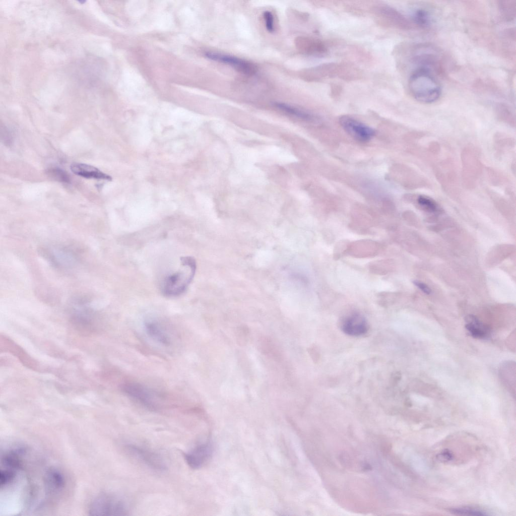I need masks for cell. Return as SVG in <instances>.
Here are the masks:
<instances>
[{"instance_id": "cell-1", "label": "cell", "mask_w": 516, "mask_h": 516, "mask_svg": "<svg viewBox=\"0 0 516 516\" xmlns=\"http://www.w3.org/2000/svg\"><path fill=\"white\" fill-rule=\"evenodd\" d=\"M409 87L414 98L423 103H431L440 96L441 88L429 68L420 67L411 75Z\"/></svg>"}, {"instance_id": "cell-2", "label": "cell", "mask_w": 516, "mask_h": 516, "mask_svg": "<svg viewBox=\"0 0 516 516\" xmlns=\"http://www.w3.org/2000/svg\"><path fill=\"white\" fill-rule=\"evenodd\" d=\"M184 269L167 276L162 284L163 294L167 297H175L182 294L192 280L196 270L195 260L191 256L181 258Z\"/></svg>"}, {"instance_id": "cell-3", "label": "cell", "mask_w": 516, "mask_h": 516, "mask_svg": "<svg viewBox=\"0 0 516 516\" xmlns=\"http://www.w3.org/2000/svg\"><path fill=\"white\" fill-rule=\"evenodd\" d=\"M462 181L467 189L475 187L483 171V164L478 150L473 146H467L461 153Z\"/></svg>"}, {"instance_id": "cell-4", "label": "cell", "mask_w": 516, "mask_h": 516, "mask_svg": "<svg viewBox=\"0 0 516 516\" xmlns=\"http://www.w3.org/2000/svg\"><path fill=\"white\" fill-rule=\"evenodd\" d=\"M92 515H127L129 507L122 498L110 493H102L96 497L89 506Z\"/></svg>"}, {"instance_id": "cell-5", "label": "cell", "mask_w": 516, "mask_h": 516, "mask_svg": "<svg viewBox=\"0 0 516 516\" xmlns=\"http://www.w3.org/2000/svg\"><path fill=\"white\" fill-rule=\"evenodd\" d=\"M434 172L437 180L446 194H459L458 174L455 164L450 159H445L436 164Z\"/></svg>"}, {"instance_id": "cell-6", "label": "cell", "mask_w": 516, "mask_h": 516, "mask_svg": "<svg viewBox=\"0 0 516 516\" xmlns=\"http://www.w3.org/2000/svg\"><path fill=\"white\" fill-rule=\"evenodd\" d=\"M124 448L130 455L153 470L163 472L167 469L164 459L156 452L131 443H126Z\"/></svg>"}, {"instance_id": "cell-7", "label": "cell", "mask_w": 516, "mask_h": 516, "mask_svg": "<svg viewBox=\"0 0 516 516\" xmlns=\"http://www.w3.org/2000/svg\"><path fill=\"white\" fill-rule=\"evenodd\" d=\"M121 389L127 396L149 410L155 411L161 408L154 393L140 383L126 382Z\"/></svg>"}, {"instance_id": "cell-8", "label": "cell", "mask_w": 516, "mask_h": 516, "mask_svg": "<svg viewBox=\"0 0 516 516\" xmlns=\"http://www.w3.org/2000/svg\"><path fill=\"white\" fill-rule=\"evenodd\" d=\"M213 452L211 440H206L197 444L194 448L183 454L184 461L192 469L197 470L202 467L210 459Z\"/></svg>"}, {"instance_id": "cell-9", "label": "cell", "mask_w": 516, "mask_h": 516, "mask_svg": "<svg viewBox=\"0 0 516 516\" xmlns=\"http://www.w3.org/2000/svg\"><path fill=\"white\" fill-rule=\"evenodd\" d=\"M339 123L349 135L360 142L369 141L375 135L372 128L348 115L341 116Z\"/></svg>"}, {"instance_id": "cell-10", "label": "cell", "mask_w": 516, "mask_h": 516, "mask_svg": "<svg viewBox=\"0 0 516 516\" xmlns=\"http://www.w3.org/2000/svg\"><path fill=\"white\" fill-rule=\"evenodd\" d=\"M208 58L230 66L239 72L246 75H253L257 71L256 67L252 62L230 55L207 52Z\"/></svg>"}, {"instance_id": "cell-11", "label": "cell", "mask_w": 516, "mask_h": 516, "mask_svg": "<svg viewBox=\"0 0 516 516\" xmlns=\"http://www.w3.org/2000/svg\"><path fill=\"white\" fill-rule=\"evenodd\" d=\"M342 331L351 336H359L368 331V324L365 318L358 313L346 316L341 323Z\"/></svg>"}, {"instance_id": "cell-12", "label": "cell", "mask_w": 516, "mask_h": 516, "mask_svg": "<svg viewBox=\"0 0 516 516\" xmlns=\"http://www.w3.org/2000/svg\"><path fill=\"white\" fill-rule=\"evenodd\" d=\"M381 248V245L376 241L362 240L349 243L346 253L358 257H370L377 254Z\"/></svg>"}, {"instance_id": "cell-13", "label": "cell", "mask_w": 516, "mask_h": 516, "mask_svg": "<svg viewBox=\"0 0 516 516\" xmlns=\"http://www.w3.org/2000/svg\"><path fill=\"white\" fill-rule=\"evenodd\" d=\"M465 327L473 337L487 339L490 337V328L481 322L476 316L469 314L465 317Z\"/></svg>"}, {"instance_id": "cell-14", "label": "cell", "mask_w": 516, "mask_h": 516, "mask_svg": "<svg viewBox=\"0 0 516 516\" xmlns=\"http://www.w3.org/2000/svg\"><path fill=\"white\" fill-rule=\"evenodd\" d=\"M70 169L76 175L86 178L111 180L109 175L102 172L97 168L87 164L74 163L71 165Z\"/></svg>"}, {"instance_id": "cell-15", "label": "cell", "mask_w": 516, "mask_h": 516, "mask_svg": "<svg viewBox=\"0 0 516 516\" xmlns=\"http://www.w3.org/2000/svg\"><path fill=\"white\" fill-rule=\"evenodd\" d=\"M298 48L305 53L311 55H322L326 53L327 49L319 40L302 37L297 40Z\"/></svg>"}, {"instance_id": "cell-16", "label": "cell", "mask_w": 516, "mask_h": 516, "mask_svg": "<svg viewBox=\"0 0 516 516\" xmlns=\"http://www.w3.org/2000/svg\"><path fill=\"white\" fill-rule=\"evenodd\" d=\"M145 328L147 333L154 340L164 345L170 344L169 336L157 321L148 320L145 324Z\"/></svg>"}, {"instance_id": "cell-17", "label": "cell", "mask_w": 516, "mask_h": 516, "mask_svg": "<svg viewBox=\"0 0 516 516\" xmlns=\"http://www.w3.org/2000/svg\"><path fill=\"white\" fill-rule=\"evenodd\" d=\"M515 139L504 133L497 132L493 137V146L496 154L502 156L514 148Z\"/></svg>"}, {"instance_id": "cell-18", "label": "cell", "mask_w": 516, "mask_h": 516, "mask_svg": "<svg viewBox=\"0 0 516 516\" xmlns=\"http://www.w3.org/2000/svg\"><path fill=\"white\" fill-rule=\"evenodd\" d=\"M380 13L382 16L394 25L402 28L407 29L410 27L408 20L400 13L392 8L383 7L380 8Z\"/></svg>"}, {"instance_id": "cell-19", "label": "cell", "mask_w": 516, "mask_h": 516, "mask_svg": "<svg viewBox=\"0 0 516 516\" xmlns=\"http://www.w3.org/2000/svg\"><path fill=\"white\" fill-rule=\"evenodd\" d=\"M412 200L422 210L428 212L435 213L439 210L437 203L431 198L424 195H410Z\"/></svg>"}, {"instance_id": "cell-20", "label": "cell", "mask_w": 516, "mask_h": 516, "mask_svg": "<svg viewBox=\"0 0 516 516\" xmlns=\"http://www.w3.org/2000/svg\"><path fill=\"white\" fill-rule=\"evenodd\" d=\"M274 104L280 110L301 119L305 120H312L314 119V116L311 114L287 104L275 102Z\"/></svg>"}, {"instance_id": "cell-21", "label": "cell", "mask_w": 516, "mask_h": 516, "mask_svg": "<svg viewBox=\"0 0 516 516\" xmlns=\"http://www.w3.org/2000/svg\"><path fill=\"white\" fill-rule=\"evenodd\" d=\"M497 118L512 127H515V118L512 111L506 105L499 104L495 108Z\"/></svg>"}, {"instance_id": "cell-22", "label": "cell", "mask_w": 516, "mask_h": 516, "mask_svg": "<svg viewBox=\"0 0 516 516\" xmlns=\"http://www.w3.org/2000/svg\"><path fill=\"white\" fill-rule=\"evenodd\" d=\"M498 7L500 14L504 19L508 21L514 19L516 12L515 1H500L499 2Z\"/></svg>"}, {"instance_id": "cell-23", "label": "cell", "mask_w": 516, "mask_h": 516, "mask_svg": "<svg viewBox=\"0 0 516 516\" xmlns=\"http://www.w3.org/2000/svg\"><path fill=\"white\" fill-rule=\"evenodd\" d=\"M369 268L370 271L373 273L384 275L391 271V261L388 260L373 262Z\"/></svg>"}, {"instance_id": "cell-24", "label": "cell", "mask_w": 516, "mask_h": 516, "mask_svg": "<svg viewBox=\"0 0 516 516\" xmlns=\"http://www.w3.org/2000/svg\"><path fill=\"white\" fill-rule=\"evenodd\" d=\"M414 23L421 28H426L430 23V16L428 12L423 9H419L413 14Z\"/></svg>"}, {"instance_id": "cell-25", "label": "cell", "mask_w": 516, "mask_h": 516, "mask_svg": "<svg viewBox=\"0 0 516 516\" xmlns=\"http://www.w3.org/2000/svg\"><path fill=\"white\" fill-rule=\"evenodd\" d=\"M486 171L489 180L494 185L500 186L506 181V178L503 174L498 171L491 168H487Z\"/></svg>"}, {"instance_id": "cell-26", "label": "cell", "mask_w": 516, "mask_h": 516, "mask_svg": "<svg viewBox=\"0 0 516 516\" xmlns=\"http://www.w3.org/2000/svg\"><path fill=\"white\" fill-rule=\"evenodd\" d=\"M47 174L53 179L61 182L68 183L70 179L66 172L58 167H52L47 170Z\"/></svg>"}, {"instance_id": "cell-27", "label": "cell", "mask_w": 516, "mask_h": 516, "mask_svg": "<svg viewBox=\"0 0 516 516\" xmlns=\"http://www.w3.org/2000/svg\"><path fill=\"white\" fill-rule=\"evenodd\" d=\"M249 330L247 326L242 325L238 327L236 332V338L237 344L241 346L247 344L249 339Z\"/></svg>"}, {"instance_id": "cell-28", "label": "cell", "mask_w": 516, "mask_h": 516, "mask_svg": "<svg viewBox=\"0 0 516 516\" xmlns=\"http://www.w3.org/2000/svg\"><path fill=\"white\" fill-rule=\"evenodd\" d=\"M450 512L456 514L469 515H486V512L477 509L469 507H460L453 508Z\"/></svg>"}, {"instance_id": "cell-29", "label": "cell", "mask_w": 516, "mask_h": 516, "mask_svg": "<svg viewBox=\"0 0 516 516\" xmlns=\"http://www.w3.org/2000/svg\"><path fill=\"white\" fill-rule=\"evenodd\" d=\"M349 242L346 240L339 242L334 249V257L336 259H339L342 255L346 253Z\"/></svg>"}, {"instance_id": "cell-30", "label": "cell", "mask_w": 516, "mask_h": 516, "mask_svg": "<svg viewBox=\"0 0 516 516\" xmlns=\"http://www.w3.org/2000/svg\"><path fill=\"white\" fill-rule=\"evenodd\" d=\"M263 16L267 30L269 32H273L274 30V19L273 14L269 11H266L264 12Z\"/></svg>"}, {"instance_id": "cell-31", "label": "cell", "mask_w": 516, "mask_h": 516, "mask_svg": "<svg viewBox=\"0 0 516 516\" xmlns=\"http://www.w3.org/2000/svg\"><path fill=\"white\" fill-rule=\"evenodd\" d=\"M440 149V147L439 143L437 142L433 141L429 143L427 151L433 155H436L439 153Z\"/></svg>"}, {"instance_id": "cell-32", "label": "cell", "mask_w": 516, "mask_h": 516, "mask_svg": "<svg viewBox=\"0 0 516 516\" xmlns=\"http://www.w3.org/2000/svg\"><path fill=\"white\" fill-rule=\"evenodd\" d=\"M437 459L441 462H445L449 461L452 459L453 456L452 454L448 451L444 450L441 452L437 456Z\"/></svg>"}, {"instance_id": "cell-33", "label": "cell", "mask_w": 516, "mask_h": 516, "mask_svg": "<svg viewBox=\"0 0 516 516\" xmlns=\"http://www.w3.org/2000/svg\"><path fill=\"white\" fill-rule=\"evenodd\" d=\"M413 283L424 293L427 294L431 293L430 289L425 284L418 281H414Z\"/></svg>"}]
</instances>
